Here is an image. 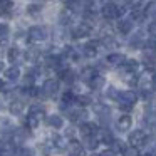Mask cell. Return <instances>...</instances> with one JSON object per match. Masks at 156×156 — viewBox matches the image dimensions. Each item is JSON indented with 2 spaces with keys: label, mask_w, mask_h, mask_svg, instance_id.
I'll list each match as a JSON object with an SVG mask.
<instances>
[{
  "label": "cell",
  "mask_w": 156,
  "mask_h": 156,
  "mask_svg": "<svg viewBox=\"0 0 156 156\" xmlns=\"http://www.w3.org/2000/svg\"><path fill=\"white\" fill-rule=\"evenodd\" d=\"M27 39L30 42H44L47 39V29L42 25H34L27 30Z\"/></svg>",
  "instance_id": "6da1fadb"
},
{
  "label": "cell",
  "mask_w": 156,
  "mask_h": 156,
  "mask_svg": "<svg viewBox=\"0 0 156 156\" xmlns=\"http://www.w3.org/2000/svg\"><path fill=\"white\" fill-rule=\"evenodd\" d=\"M101 15L106 19V20H114V19H118L119 15H121V12H119V5H116L114 2H108V4H104L101 7Z\"/></svg>",
  "instance_id": "7a4b0ae2"
},
{
  "label": "cell",
  "mask_w": 156,
  "mask_h": 156,
  "mask_svg": "<svg viewBox=\"0 0 156 156\" xmlns=\"http://www.w3.org/2000/svg\"><path fill=\"white\" fill-rule=\"evenodd\" d=\"M91 29H92L91 24H87V22H81V24L76 25V27L71 30V35L74 39H84V37H87V35H91Z\"/></svg>",
  "instance_id": "3957f363"
},
{
  "label": "cell",
  "mask_w": 156,
  "mask_h": 156,
  "mask_svg": "<svg viewBox=\"0 0 156 156\" xmlns=\"http://www.w3.org/2000/svg\"><path fill=\"white\" fill-rule=\"evenodd\" d=\"M146 133L141 131V129H136V131H133L131 134H129L128 141L131 146H136V148H139V146H144L146 144Z\"/></svg>",
  "instance_id": "277c9868"
},
{
  "label": "cell",
  "mask_w": 156,
  "mask_h": 156,
  "mask_svg": "<svg viewBox=\"0 0 156 156\" xmlns=\"http://www.w3.org/2000/svg\"><path fill=\"white\" fill-rule=\"evenodd\" d=\"M99 44H101L99 41H91V42H87V44H84L82 45V55L87 57V59H94L96 55H98Z\"/></svg>",
  "instance_id": "5b68a950"
},
{
  "label": "cell",
  "mask_w": 156,
  "mask_h": 156,
  "mask_svg": "<svg viewBox=\"0 0 156 156\" xmlns=\"http://www.w3.org/2000/svg\"><path fill=\"white\" fill-rule=\"evenodd\" d=\"M118 101H119V104L134 106V102L138 101V94H136L134 91H122V92H119Z\"/></svg>",
  "instance_id": "8992f818"
},
{
  "label": "cell",
  "mask_w": 156,
  "mask_h": 156,
  "mask_svg": "<svg viewBox=\"0 0 156 156\" xmlns=\"http://www.w3.org/2000/svg\"><path fill=\"white\" fill-rule=\"evenodd\" d=\"M67 153L69 156H84V144H81L76 139H71L67 144Z\"/></svg>",
  "instance_id": "52a82bcc"
},
{
  "label": "cell",
  "mask_w": 156,
  "mask_h": 156,
  "mask_svg": "<svg viewBox=\"0 0 156 156\" xmlns=\"http://www.w3.org/2000/svg\"><path fill=\"white\" fill-rule=\"evenodd\" d=\"M42 91H44V96H54V94H57V91H59V81H55V79H47V81L44 82V86H42Z\"/></svg>",
  "instance_id": "ba28073f"
},
{
  "label": "cell",
  "mask_w": 156,
  "mask_h": 156,
  "mask_svg": "<svg viewBox=\"0 0 156 156\" xmlns=\"http://www.w3.org/2000/svg\"><path fill=\"white\" fill-rule=\"evenodd\" d=\"M59 77H61V81L67 82V84H72V82L76 81V72L72 71V69H67V67H61L59 69Z\"/></svg>",
  "instance_id": "9c48e42d"
},
{
  "label": "cell",
  "mask_w": 156,
  "mask_h": 156,
  "mask_svg": "<svg viewBox=\"0 0 156 156\" xmlns=\"http://www.w3.org/2000/svg\"><path fill=\"white\" fill-rule=\"evenodd\" d=\"M98 133H99L98 124H94V122H82V126H81L82 136H98Z\"/></svg>",
  "instance_id": "30bf717a"
},
{
  "label": "cell",
  "mask_w": 156,
  "mask_h": 156,
  "mask_svg": "<svg viewBox=\"0 0 156 156\" xmlns=\"http://www.w3.org/2000/svg\"><path fill=\"white\" fill-rule=\"evenodd\" d=\"M25 61L27 62H32V64H37L41 61V51L37 47H29L25 51Z\"/></svg>",
  "instance_id": "8fae6325"
},
{
  "label": "cell",
  "mask_w": 156,
  "mask_h": 156,
  "mask_svg": "<svg viewBox=\"0 0 156 156\" xmlns=\"http://www.w3.org/2000/svg\"><path fill=\"white\" fill-rule=\"evenodd\" d=\"M143 62L146 66H154L156 64V49H144L143 52Z\"/></svg>",
  "instance_id": "7c38bea8"
},
{
  "label": "cell",
  "mask_w": 156,
  "mask_h": 156,
  "mask_svg": "<svg viewBox=\"0 0 156 156\" xmlns=\"http://www.w3.org/2000/svg\"><path fill=\"white\" fill-rule=\"evenodd\" d=\"M124 61H126V57L122 54H119V52H112V54H109L106 57V62L109 66H121V64H124Z\"/></svg>",
  "instance_id": "4fadbf2b"
},
{
  "label": "cell",
  "mask_w": 156,
  "mask_h": 156,
  "mask_svg": "<svg viewBox=\"0 0 156 156\" xmlns=\"http://www.w3.org/2000/svg\"><path fill=\"white\" fill-rule=\"evenodd\" d=\"M118 30L121 32L122 35H128L129 32L133 30V20L131 19H121L118 22Z\"/></svg>",
  "instance_id": "5bb4252c"
},
{
  "label": "cell",
  "mask_w": 156,
  "mask_h": 156,
  "mask_svg": "<svg viewBox=\"0 0 156 156\" xmlns=\"http://www.w3.org/2000/svg\"><path fill=\"white\" fill-rule=\"evenodd\" d=\"M98 76V71H96V67H91V66H87V67H84L81 71V79L84 82H91L92 81V77H96Z\"/></svg>",
  "instance_id": "9a60e30c"
},
{
  "label": "cell",
  "mask_w": 156,
  "mask_h": 156,
  "mask_svg": "<svg viewBox=\"0 0 156 156\" xmlns=\"http://www.w3.org/2000/svg\"><path fill=\"white\" fill-rule=\"evenodd\" d=\"M86 118H87V112L84 109H76V111H71L69 112V119L72 122H84Z\"/></svg>",
  "instance_id": "2e32d148"
},
{
  "label": "cell",
  "mask_w": 156,
  "mask_h": 156,
  "mask_svg": "<svg viewBox=\"0 0 156 156\" xmlns=\"http://www.w3.org/2000/svg\"><path fill=\"white\" fill-rule=\"evenodd\" d=\"M24 109H25V102L22 101V99H14L12 101V104H10V112L14 116H20L22 112H24Z\"/></svg>",
  "instance_id": "e0dca14e"
},
{
  "label": "cell",
  "mask_w": 156,
  "mask_h": 156,
  "mask_svg": "<svg viewBox=\"0 0 156 156\" xmlns=\"http://www.w3.org/2000/svg\"><path fill=\"white\" fill-rule=\"evenodd\" d=\"M131 124H133V119H131V116H128V114L121 116V118L118 119V129L119 131H128V129L131 128Z\"/></svg>",
  "instance_id": "ac0fdd59"
},
{
  "label": "cell",
  "mask_w": 156,
  "mask_h": 156,
  "mask_svg": "<svg viewBox=\"0 0 156 156\" xmlns=\"http://www.w3.org/2000/svg\"><path fill=\"white\" fill-rule=\"evenodd\" d=\"M20 55H22V52H20V49L19 47H10L7 51V59H9V62H12V64H17L19 62V59H20Z\"/></svg>",
  "instance_id": "d6986e66"
},
{
  "label": "cell",
  "mask_w": 156,
  "mask_h": 156,
  "mask_svg": "<svg viewBox=\"0 0 156 156\" xmlns=\"http://www.w3.org/2000/svg\"><path fill=\"white\" fill-rule=\"evenodd\" d=\"M144 39H143V34L141 32H136L134 35H133L131 39H129V45H131L133 49H138V47H144Z\"/></svg>",
  "instance_id": "ffe728a7"
},
{
  "label": "cell",
  "mask_w": 156,
  "mask_h": 156,
  "mask_svg": "<svg viewBox=\"0 0 156 156\" xmlns=\"http://www.w3.org/2000/svg\"><path fill=\"white\" fill-rule=\"evenodd\" d=\"M89 86H91V89H94V91H99V89H102L106 86V79L104 76H96V77H92V81L89 82Z\"/></svg>",
  "instance_id": "44dd1931"
},
{
  "label": "cell",
  "mask_w": 156,
  "mask_h": 156,
  "mask_svg": "<svg viewBox=\"0 0 156 156\" xmlns=\"http://www.w3.org/2000/svg\"><path fill=\"white\" fill-rule=\"evenodd\" d=\"M5 77L9 79V81H17L19 77H20V69L17 67V66H12V67L5 69Z\"/></svg>",
  "instance_id": "7402d4cb"
},
{
  "label": "cell",
  "mask_w": 156,
  "mask_h": 156,
  "mask_svg": "<svg viewBox=\"0 0 156 156\" xmlns=\"http://www.w3.org/2000/svg\"><path fill=\"white\" fill-rule=\"evenodd\" d=\"M47 122H49V126H51V128H54V129H61L62 126H64V121H62V118H61L59 114L49 116V118H47Z\"/></svg>",
  "instance_id": "603a6c76"
},
{
  "label": "cell",
  "mask_w": 156,
  "mask_h": 156,
  "mask_svg": "<svg viewBox=\"0 0 156 156\" xmlns=\"http://www.w3.org/2000/svg\"><path fill=\"white\" fill-rule=\"evenodd\" d=\"M98 146H99V139L96 138V136H84V148L94 151Z\"/></svg>",
  "instance_id": "cb8c5ba5"
},
{
  "label": "cell",
  "mask_w": 156,
  "mask_h": 156,
  "mask_svg": "<svg viewBox=\"0 0 156 156\" xmlns=\"http://www.w3.org/2000/svg\"><path fill=\"white\" fill-rule=\"evenodd\" d=\"M42 12V5L41 4H30L27 5V15H30V17H39Z\"/></svg>",
  "instance_id": "d4e9b609"
},
{
  "label": "cell",
  "mask_w": 156,
  "mask_h": 156,
  "mask_svg": "<svg viewBox=\"0 0 156 156\" xmlns=\"http://www.w3.org/2000/svg\"><path fill=\"white\" fill-rule=\"evenodd\" d=\"M52 144L55 146V148H59V149H64V148H67V144H69V141L66 143V138H62V136H52Z\"/></svg>",
  "instance_id": "484cf974"
},
{
  "label": "cell",
  "mask_w": 156,
  "mask_h": 156,
  "mask_svg": "<svg viewBox=\"0 0 156 156\" xmlns=\"http://www.w3.org/2000/svg\"><path fill=\"white\" fill-rule=\"evenodd\" d=\"M14 4H12V0H0V15H5L12 10Z\"/></svg>",
  "instance_id": "4316f807"
},
{
  "label": "cell",
  "mask_w": 156,
  "mask_h": 156,
  "mask_svg": "<svg viewBox=\"0 0 156 156\" xmlns=\"http://www.w3.org/2000/svg\"><path fill=\"white\" fill-rule=\"evenodd\" d=\"M72 14L74 12L71 10V9H67V10H64L61 14V19H59V22H61L62 25H67V24H71V20H72Z\"/></svg>",
  "instance_id": "83f0119b"
},
{
  "label": "cell",
  "mask_w": 156,
  "mask_h": 156,
  "mask_svg": "<svg viewBox=\"0 0 156 156\" xmlns=\"http://www.w3.org/2000/svg\"><path fill=\"white\" fill-rule=\"evenodd\" d=\"M101 143H104V144H112V141H114V138H112L111 131H108V129H101Z\"/></svg>",
  "instance_id": "f1b7e54d"
},
{
  "label": "cell",
  "mask_w": 156,
  "mask_h": 156,
  "mask_svg": "<svg viewBox=\"0 0 156 156\" xmlns=\"http://www.w3.org/2000/svg\"><path fill=\"white\" fill-rule=\"evenodd\" d=\"M144 14H146V17H156V0H153V2H149L146 5Z\"/></svg>",
  "instance_id": "f546056e"
},
{
  "label": "cell",
  "mask_w": 156,
  "mask_h": 156,
  "mask_svg": "<svg viewBox=\"0 0 156 156\" xmlns=\"http://www.w3.org/2000/svg\"><path fill=\"white\" fill-rule=\"evenodd\" d=\"M76 99H77V98H76L71 91H67V92H64V96H62V104H67L69 106V104H72Z\"/></svg>",
  "instance_id": "4dcf8cb0"
},
{
  "label": "cell",
  "mask_w": 156,
  "mask_h": 156,
  "mask_svg": "<svg viewBox=\"0 0 156 156\" xmlns=\"http://www.w3.org/2000/svg\"><path fill=\"white\" fill-rule=\"evenodd\" d=\"M122 156H139L138 148H136V146H129V148H124V151H122Z\"/></svg>",
  "instance_id": "1f68e13d"
},
{
  "label": "cell",
  "mask_w": 156,
  "mask_h": 156,
  "mask_svg": "<svg viewBox=\"0 0 156 156\" xmlns=\"http://www.w3.org/2000/svg\"><path fill=\"white\" fill-rule=\"evenodd\" d=\"M111 146H112V149H114L116 153H122V151H124V148H126V146L122 144V141H116V139L112 141Z\"/></svg>",
  "instance_id": "d6a6232c"
},
{
  "label": "cell",
  "mask_w": 156,
  "mask_h": 156,
  "mask_svg": "<svg viewBox=\"0 0 156 156\" xmlns=\"http://www.w3.org/2000/svg\"><path fill=\"white\" fill-rule=\"evenodd\" d=\"M76 101H77V102H79V104H81V106H87V104H91V102H92L89 96H79V98L76 99Z\"/></svg>",
  "instance_id": "836d02e7"
},
{
  "label": "cell",
  "mask_w": 156,
  "mask_h": 156,
  "mask_svg": "<svg viewBox=\"0 0 156 156\" xmlns=\"http://www.w3.org/2000/svg\"><path fill=\"white\" fill-rule=\"evenodd\" d=\"M9 30H10V29H9V25L2 22V24H0V37H7Z\"/></svg>",
  "instance_id": "e575fe53"
},
{
  "label": "cell",
  "mask_w": 156,
  "mask_h": 156,
  "mask_svg": "<svg viewBox=\"0 0 156 156\" xmlns=\"http://www.w3.org/2000/svg\"><path fill=\"white\" fill-rule=\"evenodd\" d=\"M148 34L151 35L153 39H156V20L151 22V24L148 25Z\"/></svg>",
  "instance_id": "d590c367"
},
{
  "label": "cell",
  "mask_w": 156,
  "mask_h": 156,
  "mask_svg": "<svg viewBox=\"0 0 156 156\" xmlns=\"http://www.w3.org/2000/svg\"><path fill=\"white\" fill-rule=\"evenodd\" d=\"M108 96H109V98H112V99H118V96H119V92H118V91H116V89H114V87H109V89H108Z\"/></svg>",
  "instance_id": "8d00e7d4"
},
{
  "label": "cell",
  "mask_w": 156,
  "mask_h": 156,
  "mask_svg": "<svg viewBox=\"0 0 156 156\" xmlns=\"http://www.w3.org/2000/svg\"><path fill=\"white\" fill-rule=\"evenodd\" d=\"M124 2L129 5V7H133V9H134V7H139V4H141L143 0H124Z\"/></svg>",
  "instance_id": "74e56055"
},
{
  "label": "cell",
  "mask_w": 156,
  "mask_h": 156,
  "mask_svg": "<svg viewBox=\"0 0 156 156\" xmlns=\"http://www.w3.org/2000/svg\"><path fill=\"white\" fill-rule=\"evenodd\" d=\"M7 47H9L7 39H5V37H0V52H2V51H5Z\"/></svg>",
  "instance_id": "f35d334b"
},
{
  "label": "cell",
  "mask_w": 156,
  "mask_h": 156,
  "mask_svg": "<svg viewBox=\"0 0 156 156\" xmlns=\"http://www.w3.org/2000/svg\"><path fill=\"white\" fill-rule=\"evenodd\" d=\"M101 156H118V153H116L114 149H109V151H104Z\"/></svg>",
  "instance_id": "ab89813d"
},
{
  "label": "cell",
  "mask_w": 156,
  "mask_h": 156,
  "mask_svg": "<svg viewBox=\"0 0 156 156\" xmlns=\"http://www.w3.org/2000/svg\"><path fill=\"white\" fill-rule=\"evenodd\" d=\"M133 106H129V104H119V109H122V111H129Z\"/></svg>",
  "instance_id": "60d3db41"
},
{
  "label": "cell",
  "mask_w": 156,
  "mask_h": 156,
  "mask_svg": "<svg viewBox=\"0 0 156 156\" xmlns=\"http://www.w3.org/2000/svg\"><path fill=\"white\" fill-rule=\"evenodd\" d=\"M2 71H5V64H4L2 61H0V72H2Z\"/></svg>",
  "instance_id": "b9f144b4"
},
{
  "label": "cell",
  "mask_w": 156,
  "mask_h": 156,
  "mask_svg": "<svg viewBox=\"0 0 156 156\" xmlns=\"http://www.w3.org/2000/svg\"><path fill=\"white\" fill-rule=\"evenodd\" d=\"M4 86H5L4 81H0V91H4Z\"/></svg>",
  "instance_id": "7bdbcfd3"
},
{
  "label": "cell",
  "mask_w": 156,
  "mask_h": 156,
  "mask_svg": "<svg viewBox=\"0 0 156 156\" xmlns=\"http://www.w3.org/2000/svg\"><path fill=\"white\" fill-rule=\"evenodd\" d=\"M144 156H153V154H144Z\"/></svg>",
  "instance_id": "ee69618b"
},
{
  "label": "cell",
  "mask_w": 156,
  "mask_h": 156,
  "mask_svg": "<svg viewBox=\"0 0 156 156\" xmlns=\"http://www.w3.org/2000/svg\"><path fill=\"white\" fill-rule=\"evenodd\" d=\"M0 109H2V104H0Z\"/></svg>",
  "instance_id": "f6af8a7d"
},
{
  "label": "cell",
  "mask_w": 156,
  "mask_h": 156,
  "mask_svg": "<svg viewBox=\"0 0 156 156\" xmlns=\"http://www.w3.org/2000/svg\"><path fill=\"white\" fill-rule=\"evenodd\" d=\"M0 156H5V154H0Z\"/></svg>",
  "instance_id": "bcb514c9"
}]
</instances>
